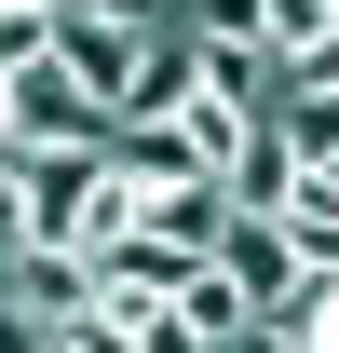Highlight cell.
Listing matches in <instances>:
<instances>
[{
	"instance_id": "cell-1",
	"label": "cell",
	"mask_w": 339,
	"mask_h": 353,
	"mask_svg": "<svg viewBox=\"0 0 339 353\" xmlns=\"http://www.w3.org/2000/svg\"><path fill=\"white\" fill-rule=\"evenodd\" d=\"M204 272V245H163V231H136V245H109L95 259V312H123V326H150V312H176V285Z\"/></svg>"
},
{
	"instance_id": "cell-2",
	"label": "cell",
	"mask_w": 339,
	"mask_h": 353,
	"mask_svg": "<svg viewBox=\"0 0 339 353\" xmlns=\"http://www.w3.org/2000/svg\"><path fill=\"white\" fill-rule=\"evenodd\" d=\"M176 41H204V54H271V0H176Z\"/></svg>"
},
{
	"instance_id": "cell-3",
	"label": "cell",
	"mask_w": 339,
	"mask_h": 353,
	"mask_svg": "<svg viewBox=\"0 0 339 353\" xmlns=\"http://www.w3.org/2000/svg\"><path fill=\"white\" fill-rule=\"evenodd\" d=\"M41 353H136V326H123V312H68Z\"/></svg>"
},
{
	"instance_id": "cell-4",
	"label": "cell",
	"mask_w": 339,
	"mask_h": 353,
	"mask_svg": "<svg viewBox=\"0 0 339 353\" xmlns=\"http://www.w3.org/2000/svg\"><path fill=\"white\" fill-rule=\"evenodd\" d=\"M312 353H339V312H326V340H312Z\"/></svg>"
},
{
	"instance_id": "cell-5",
	"label": "cell",
	"mask_w": 339,
	"mask_h": 353,
	"mask_svg": "<svg viewBox=\"0 0 339 353\" xmlns=\"http://www.w3.org/2000/svg\"><path fill=\"white\" fill-rule=\"evenodd\" d=\"M326 176H339V150H326Z\"/></svg>"
}]
</instances>
